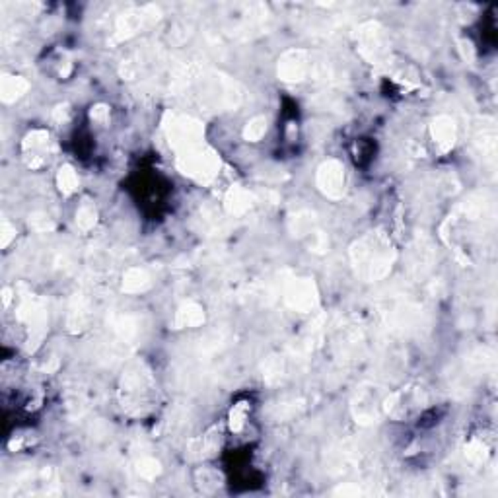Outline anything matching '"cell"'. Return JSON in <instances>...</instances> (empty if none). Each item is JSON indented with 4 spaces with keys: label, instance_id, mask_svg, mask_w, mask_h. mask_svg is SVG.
<instances>
[{
    "label": "cell",
    "instance_id": "277c9868",
    "mask_svg": "<svg viewBox=\"0 0 498 498\" xmlns=\"http://www.w3.org/2000/svg\"><path fill=\"white\" fill-rule=\"evenodd\" d=\"M358 47L368 61L378 63L387 53V35L378 22H366L358 28Z\"/></svg>",
    "mask_w": 498,
    "mask_h": 498
},
{
    "label": "cell",
    "instance_id": "52a82bcc",
    "mask_svg": "<svg viewBox=\"0 0 498 498\" xmlns=\"http://www.w3.org/2000/svg\"><path fill=\"white\" fill-rule=\"evenodd\" d=\"M158 18V8L154 6H144V8H135L121 14L115 22V37L117 39H127L136 32H140V28L144 23L152 22Z\"/></svg>",
    "mask_w": 498,
    "mask_h": 498
},
{
    "label": "cell",
    "instance_id": "9a60e30c",
    "mask_svg": "<svg viewBox=\"0 0 498 498\" xmlns=\"http://www.w3.org/2000/svg\"><path fill=\"white\" fill-rule=\"evenodd\" d=\"M57 183L58 189L65 193V195H72V193L78 189V175H76V171L72 170L70 166H63V168L58 170Z\"/></svg>",
    "mask_w": 498,
    "mask_h": 498
},
{
    "label": "cell",
    "instance_id": "ac0fdd59",
    "mask_svg": "<svg viewBox=\"0 0 498 498\" xmlns=\"http://www.w3.org/2000/svg\"><path fill=\"white\" fill-rule=\"evenodd\" d=\"M249 411V405L248 403H238V405H234L232 411H230V429L234 432H239L243 429V424H246V420H248V413Z\"/></svg>",
    "mask_w": 498,
    "mask_h": 498
},
{
    "label": "cell",
    "instance_id": "4fadbf2b",
    "mask_svg": "<svg viewBox=\"0 0 498 498\" xmlns=\"http://www.w3.org/2000/svg\"><path fill=\"white\" fill-rule=\"evenodd\" d=\"M28 88H30V84L20 76H2L0 80V96L6 103L18 100L22 94H25Z\"/></svg>",
    "mask_w": 498,
    "mask_h": 498
},
{
    "label": "cell",
    "instance_id": "7c38bea8",
    "mask_svg": "<svg viewBox=\"0 0 498 498\" xmlns=\"http://www.w3.org/2000/svg\"><path fill=\"white\" fill-rule=\"evenodd\" d=\"M203 321V307L199 306V304H193V302L183 304V306L177 310V314H175V325H177V327H197V325H201Z\"/></svg>",
    "mask_w": 498,
    "mask_h": 498
},
{
    "label": "cell",
    "instance_id": "6da1fadb",
    "mask_svg": "<svg viewBox=\"0 0 498 498\" xmlns=\"http://www.w3.org/2000/svg\"><path fill=\"white\" fill-rule=\"evenodd\" d=\"M352 261H354L358 274H362L368 281H376L389 272L391 263H393V251L389 248L387 239L378 234H372L354 246Z\"/></svg>",
    "mask_w": 498,
    "mask_h": 498
},
{
    "label": "cell",
    "instance_id": "44dd1931",
    "mask_svg": "<svg viewBox=\"0 0 498 498\" xmlns=\"http://www.w3.org/2000/svg\"><path fill=\"white\" fill-rule=\"evenodd\" d=\"M138 473L142 477H154L158 473V464L152 457H142L138 462Z\"/></svg>",
    "mask_w": 498,
    "mask_h": 498
},
{
    "label": "cell",
    "instance_id": "d6986e66",
    "mask_svg": "<svg viewBox=\"0 0 498 498\" xmlns=\"http://www.w3.org/2000/svg\"><path fill=\"white\" fill-rule=\"evenodd\" d=\"M467 459L469 462H473V464H481V462H485V446L481 444L479 440H473L469 446H467Z\"/></svg>",
    "mask_w": 498,
    "mask_h": 498
},
{
    "label": "cell",
    "instance_id": "603a6c76",
    "mask_svg": "<svg viewBox=\"0 0 498 498\" xmlns=\"http://www.w3.org/2000/svg\"><path fill=\"white\" fill-rule=\"evenodd\" d=\"M14 234H16V230L4 220V222H2V246H4V248L10 243V239L14 238Z\"/></svg>",
    "mask_w": 498,
    "mask_h": 498
},
{
    "label": "cell",
    "instance_id": "7402d4cb",
    "mask_svg": "<svg viewBox=\"0 0 498 498\" xmlns=\"http://www.w3.org/2000/svg\"><path fill=\"white\" fill-rule=\"evenodd\" d=\"M90 115L94 121H98V123H105V121L109 119V109H107L105 105H96V107H91Z\"/></svg>",
    "mask_w": 498,
    "mask_h": 498
},
{
    "label": "cell",
    "instance_id": "e0dca14e",
    "mask_svg": "<svg viewBox=\"0 0 498 498\" xmlns=\"http://www.w3.org/2000/svg\"><path fill=\"white\" fill-rule=\"evenodd\" d=\"M96 208H94V204L91 203H82L78 208V215H76V224L82 232H88L90 228H94L96 224Z\"/></svg>",
    "mask_w": 498,
    "mask_h": 498
},
{
    "label": "cell",
    "instance_id": "ffe728a7",
    "mask_svg": "<svg viewBox=\"0 0 498 498\" xmlns=\"http://www.w3.org/2000/svg\"><path fill=\"white\" fill-rule=\"evenodd\" d=\"M30 224L34 230H39V232H47V230H51L53 228V222H51V218L43 213H37V215L30 216Z\"/></svg>",
    "mask_w": 498,
    "mask_h": 498
},
{
    "label": "cell",
    "instance_id": "2e32d148",
    "mask_svg": "<svg viewBox=\"0 0 498 498\" xmlns=\"http://www.w3.org/2000/svg\"><path fill=\"white\" fill-rule=\"evenodd\" d=\"M265 133H267V119H265V117L251 119V121L246 124V129H243V136H246V140H249V142L261 140V138L265 136Z\"/></svg>",
    "mask_w": 498,
    "mask_h": 498
},
{
    "label": "cell",
    "instance_id": "8992f818",
    "mask_svg": "<svg viewBox=\"0 0 498 498\" xmlns=\"http://www.w3.org/2000/svg\"><path fill=\"white\" fill-rule=\"evenodd\" d=\"M317 187L329 199H340L345 195V168L337 160H327L317 170Z\"/></svg>",
    "mask_w": 498,
    "mask_h": 498
},
{
    "label": "cell",
    "instance_id": "9c48e42d",
    "mask_svg": "<svg viewBox=\"0 0 498 498\" xmlns=\"http://www.w3.org/2000/svg\"><path fill=\"white\" fill-rule=\"evenodd\" d=\"M49 135L45 131H34L30 135L25 136L23 140V150H25V156L30 160V166L32 168H37L41 164H45L47 156H49Z\"/></svg>",
    "mask_w": 498,
    "mask_h": 498
},
{
    "label": "cell",
    "instance_id": "5b68a950",
    "mask_svg": "<svg viewBox=\"0 0 498 498\" xmlns=\"http://www.w3.org/2000/svg\"><path fill=\"white\" fill-rule=\"evenodd\" d=\"M284 300L296 312H310L317 304L316 284L310 279H292L284 288Z\"/></svg>",
    "mask_w": 498,
    "mask_h": 498
},
{
    "label": "cell",
    "instance_id": "8fae6325",
    "mask_svg": "<svg viewBox=\"0 0 498 498\" xmlns=\"http://www.w3.org/2000/svg\"><path fill=\"white\" fill-rule=\"evenodd\" d=\"M253 204V197L251 193L241 189V187H232L230 191L226 193V199H224V206H226L228 215L232 216H239L243 213H248Z\"/></svg>",
    "mask_w": 498,
    "mask_h": 498
},
{
    "label": "cell",
    "instance_id": "ba28073f",
    "mask_svg": "<svg viewBox=\"0 0 498 498\" xmlns=\"http://www.w3.org/2000/svg\"><path fill=\"white\" fill-rule=\"evenodd\" d=\"M312 72V61L306 51H286L279 61V76L286 82H300Z\"/></svg>",
    "mask_w": 498,
    "mask_h": 498
},
{
    "label": "cell",
    "instance_id": "7a4b0ae2",
    "mask_svg": "<svg viewBox=\"0 0 498 498\" xmlns=\"http://www.w3.org/2000/svg\"><path fill=\"white\" fill-rule=\"evenodd\" d=\"M177 168L197 182H210L220 170V160L210 148L199 144L177 152Z\"/></svg>",
    "mask_w": 498,
    "mask_h": 498
},
{
    "label": "cell",
    "instance_id": "3957f363",
    "mask_svg": "<svg viewBox=\"0 0 498 498\" xmlns=\"http://www.w3.org/2000/svg\"><path fill=\"white\" fill-rule=\"evenodd\" d=\"M166 133H168L170 144L175 148V152H183V150L203 144V124L187 115H168Z\"/></svg>",
    "mask_w": 498,
    "mask_h": 498
},
{
    "label": "cell",
    "instance_id": "30bf717a",
    "mask_svg": "<svg viewBox=\"0 0 498 498\" xmlns=\"http://www.w3.org/2000/svg\"><path fill=\"white\" fill-rule=\"evenodd\" d=\"M432 138L440 147L442 152L450 150L455 144V123L452 117L440 115L432 123Z\"/></svg>",
    "mask_w": 498,
    "mask_h": 498
},
{
    "label": "cell",
    "instance_id": "5bb4252c",
    "mask_svg": "<svg viewBox=\"0 0 498 498\" xmlns=\"http://www.w3.org/2000/svg\"><path fill=\"white\" fill-rule=\"evenodd\" d=\"M148 286H150V277L144 269L135 267V269H129L124 272L123 277V290L129 294H136V292H144Z\"/></svg>",
    "mask_w": 498,
    "mask_h": 498
}]
</instances>
